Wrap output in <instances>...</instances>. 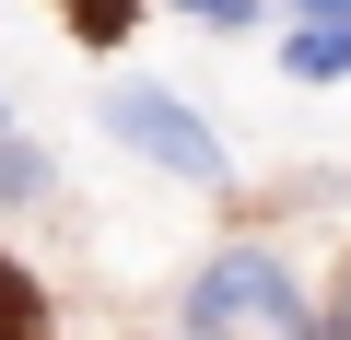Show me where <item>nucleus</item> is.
I'll list each match as a JSON object with an SVG mask.
<instances>
[{
  "instance_id": "nucleus-4",
  "label": "nucleus",
  "mask_w": 351,
  "mask_h": 340,
  "mask_svg": "<svg viewBox=\"0 0 351 340\" xmlns=\"http://www.w3.org/2000/svg\"><path fill=\"white\" fill-rule=\"evenodd\" d=\"M71 24H82V36H94V47H106V36H117V24H129V0H71Z\"/></svg>"
},
{
  "instance_id": "nucleus-1",
  "label": "nucleus",
  "mask_w": 351,
  "mask_h": 340,
  "mask_svg": "<svg viewBox=\"0 0 351 340\" xmlns=\"http://www.w3.org/2000/svg\"><path fill=\"white\" fill-rule=\"evenodd\" d=\"M188 340H316V317L269 247H223L188 282Z\"/></svg>"
},
{
  "instance_id": "nucleus-7",
  "label": "nucleus",
  "mask_w": 351,
  "mask_h": 340,
  "mask_svg": "<svg viewBox=\"0 0 351 340\" xmlns=\"http://www.w3.org/2000/svg\"><path fill=\"white\" fill-rule=\"evenodd\" d=\"M304 24H351V0H304Z\"/></svg>"
},
{
  "instance_id": "nucleus-2",
  "label": "nucleus",
  "mask_w": 351,
  "mask_h": 340,
  "mask_svg": "<svg viewBox=\"0 0 351 340\" xmlns=\"http://www.w3.org/2000/svg\"><path fill=\"white\" fill-rule=\"evenodd\" d=\"M106 129H117L141 164H164V177H188V188H223V141H211L188 106H176L164 82H117V94H106Z\"/></svg>"
},
{
  "instance_id": "nucleus-3",
  "label": "nucleus",
  "mask_w": 351,
  "mask_h": 340,
  "mask_svg": "<svg viewBox=\"0 0 351 340\" xmlns=\"http://www.w3.org/2000/svg\"><path fill=\"white\" fill-rule=\"evenodd\" d=\"M293 71L304 82H339L351 71V24H293Z\"/></svg>"
},
{
  "instance_id": "nucleus-5",
  "label": "nucleus",
  "mask_w": 351,
  "mask_h": 340,
  "mask_svg": "<svg viewBox=\"0 0 351 340\" xmlns=\"http://www.w3.org/2000/svg\"><path fill=\"white\" fill-rule=\"evenodd\" d=\"M188 12H199V24H246L258 0H188Z\"/></svg>"
},
{
  "instance_id": "nucleus-6",
  "label": "nucleus",
  "mask_w": 351,
  "mask_h": 340,
  "mask_svg": "<svg viewBox=\"0 0 351 340\" xmlns=\"http://www.w3.org/2000/svg\"><path fill=\"white\" fill-rule=\"evenodd\" d=\"M24 317H36V305H24V293H12V270H0V340H12V328H24Z\"/></svg>"
},
{
  "instance_id": "nucleus-8",
  "label": "nucleus",
  "mask_w": 351,
  "mask_h": 340,
  "mask_svg": "<svg viewBox=\"0 0 351 340\" xmlns=\"http://www.w3.org/2000/svg\"><path fill=\"white\" fill-rule=\"evenodd\" d=\"M328 340H351V293H339V328H328Z\"/></svg>"
}]
</instances>
